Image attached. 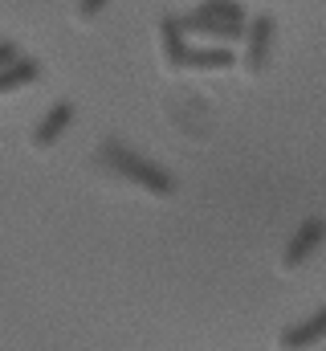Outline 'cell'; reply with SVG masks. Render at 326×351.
I'll list each match as a JSON object with an SVG mask.
<instances>
[{
    "instance_id": "obj_1",
    "label": "cell",
    "mask_w": 326,
    "mask_h": 351,
    "mask_svg": "<svg viewBox=\"0 0 326 351\" xmlns=\"http://www.w3.org/2000/svg\"><path fill=\"white\" fill-rule=\"evenodd\" d=\"M179 25H184V33L212 37V41H237L249 29L241 0H200L196 8L179 12Z\"/></svg>"
},
{
    "instance_id": "obj_2",
    "label": "cell",
    "mask_w": 326,
    "mask_h": 351,
    "mask_svg": "<svg viewBox=\"0 0 326 351\" xmlns=\"http://www.w3.org/2000/svg\"><path fill=\"white\" fill-rule=\"evenodd\" d=\"M102 164L114 176L139 184V188L151 192V196H171V192H175V176L167 172V168H160V164H151L147 156L131 152L123 139H106V143H102Z\"/></svg>"
},
{
    "instance_id": "obj_3",
    "label": "cell",
    "mask_w": 326,
    "mask_h": 351,
    "mask_svg": "<svg viewBox=\"0 0 326 351\" xmlns=\"http://www.w3.org/2000/svg\"><path fill=\"white\" fill-rule=\"evenodd\" d=\"M273 33H277V21L269 12L253 16L249 29H244V53H241V66L249 74H261L265 62H269V49H273Z\"/></svg>"
},
{
    "instance_id": "obj_4",
    "label": "cell",
    "mask_w": 326,
    "mask_h": 351,
    "mask_svg": "<svg viewBox=\"0 0 326 351\" xmlns=\"http://www.w3.org/2000/svg\"><path fill=\"white\" fill-rule=\"evenodd\" d=\"M323 241H326V221L323 217H306V221L290 233V241H286V250H281V269H298Z\"/></svg>"
},
{
    "instance_id": "obj_5",
    "label": "cell",
    "mask_w": 326,
    "mask_h": 351,
    "mask_svg": "<svg viewBox=\"0 0 326 351\" xmlns=\"http://www.w3.org/2000/svg\"><path fill=\"white\" fill-rule=\"evenodd\" d=\"M318 339H326V306H318L314 315H306L298 323H290L277 335V348L281 351H306V348H314Z\"/></svg>"
},
{
    "instance_id": "obj_6",
    "label": "cell",
    "mask_w": 326,
    "mask_h": 351,
    "mask_svg": "<svg viewBox=\"0 0 326 351\" xmlns=\"http://www.w3.org/2000/svg\"><path fill=\"white\" fill-rule=\"evenodd\" d=\"M70 123H74V102H70V98H58V102L41 114V123L33 127V143H37V147H49Z\"/></svg>"
},
{
    "instance_id": "obj_7",
    "label": "cell",
    "mask_w": 326,
    "mask_h": 351,
    "mask_svg": "<svg viewBox=\"0 0 326 351\" xmlns=\"http://www.w3.org/2000/svg\"><path fill=\"white\" fill-rule=\"evenodd\" d=\"M160 49H163V62L171 70H184V58H188V33L179 25V16H163L160 21Z\"/></svg>"
},
{
    "instance_id": "obj_8",
    "label": "cell",
    "mask_w": 326,
    "mask_h": 351,
    "mask_svg": "<svg viewBox=\"0 0 326 351\" xmlns=\"http://www.w3.org/2000/svg\"><path fill=\"white\" fill-rule=\"evenodd\" d=\"M237 53L229 45H192L184 58V70H233Z\"/></svg>"
},
{
    "instance_id": "obj_9",
    "label": "cell",
    "mask_w": 326,
    "mask_h": 351,
    "mask_svg": "<svg viewBox=\"0 0 326 351\" xmlns=\"http://www.w3.org/2000/svg\"><path fill=\"white\" fill-rule=\"evenodd\" d=\"M41 78V62L37 58H16L8 70H0V94H12L21 86H33Z\"/></svg>"
},
{
    "instance_id": "obj_10",
    "label": "cell",
    "mask_w": 326,
    "mask_h": 351,
    "mask_svg": "<svg viewBox=\"0 0 326 351\" xmlns=\"http://www.w3.org/2000/svg\"><path fill=\"white\" fill-rule=\"evenodd\" d=\"M106 4H110V0H78V16H82V21H94Z\"/></svg>"
},
{
    "instance_id": "obj_11",
    "label": "cell",
    "mask_w": 326,
    "mask_h": 351,
    "mask_svg": "<svg viewBox=\"0 0 326 351\" xmlns=\"http://www.w3.org/2000/svg\"><path fill=\"white\" fill-rule=\"evenodd\" d=\"M16 62V45L12 41H0V70H8Z\"/></svg>"
}]
</instances>
